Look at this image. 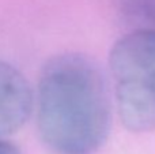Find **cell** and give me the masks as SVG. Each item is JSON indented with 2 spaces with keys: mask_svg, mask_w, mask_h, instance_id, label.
<instances>
[{
  "mask_svg": "<svg viewBox=\"0 0 155 154\" xmlns=\"http://www.w3.org/2000/svg\"><path fill=\"white\" fill-rule=\"evenodd\" d=\"M112 126L105 75L90 57L64 53L48 60L37 87V127L53 154H94Z\"/></svg>",
  "mask_w": 155,
  "mask_h": 154,
  "instance_id": "cell-1",
  "label": "cell"
},
{
  "mask_svg": "<svg viewBox=\"0 0 155 154\" xmlns=\"http://www.w3.org/2000/svg\"><path fill=\"white\" fill-rule=\"evenodd\" d=\"M109 65L121 123L134 132L155 130V29H139L113 45Z\"/></svg>",
  "mask_w": 155,
  "mask_h": 154,
  "instance_id": "cell-2",
  "label": "cell"
},
{
  "mask_svg": "<svg viewBox=\"0 0 155 154\" xmlns=\"http://www.w3.org/2000/svg\"><path fill=\"white\" fill-rule=\"evenodd\" d=\"M31 106L33 94L23 74L0 60V138L22 128Z\"/></svg>",
  "mask_w": 155,
  "mask_h": 154,
  "instance_id": "cell-3",
  "label": "cell"
},
{
  "mask_svg": "<svg viewBox=\"0 0 155 154\" xmlns=\"http://www.w3.org/2000/svg\"><path fill=\"white\" fill-rule=\"evenodd\" d=\"M147 0H113L117 12L128 21H142Z\"/></svg>",
  "mask_w": 155,
  "mask_h": 154,
  "instance_id": "cell-4",
  "label": "cell"
},
{
  "mask_svg": "<svg viewBox=\"0 0 155 154\" xmlns=\"http://www.w3.org/2000/svg\"><path fill=\"white\" fill-rule=\"evenodd\" d=\"M142 21L155 26V0H147V2H146Z\"/></svg>",
  "mask_w": 155,
  "mask_h": 154,
  "instance_id": "cell-5",
  "label": "cell"
},
{
  "mask_svg": "<svg viewBox=\"0 0 155 154\" xmlns=\"http://www.w3.org/2000/svg\"><path fill=\"white\" fill-rule=\"evenodd\" d=\"M0 154H21V150L15 143L0 138Z\"/></svg>",
  "mask_w": 155,
  "mask_h": 154,
  "instance_id": "cell-6",
  "label": "cell"
}]
</instances>
